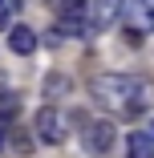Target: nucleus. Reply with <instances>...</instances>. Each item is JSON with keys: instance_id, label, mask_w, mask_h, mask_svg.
<instances>
[{"instance_id": "nucleus-9", "label": "nucleus", "mask_w": 154, "mask_h": 158, "mask_svg": "<svg viewBox=\"0 0 154 158\" xmlns=\"http://www.w3.org/2000/svg\"><path fill=\"white\" fill-rule=\"evenodd\" d=\"M8 16H12V4L0 0V33H8Z\"/></svg>"}, {"instance_id": "nucleus-1", "label": "nucleus", "mask_w": 154, "mask_h": 158, "mask_svg": "<svg viewBox=\"0 0 154 158\" xmlns=\"http://www.w3.org/2000/svg\"><path fill=\"white\" fill-rule=\"evenodd\" d=\"M89 98L106 110H114V114H122V118H138L150 102V85L134 81L126 73H98L89 81Z\"/></svg>"}, {"instance_id": "nucleus-8", "label": "nucleus", "mask_w": 154, "mask_h": 158, "mask_svg": "<svg viewBox=\"0 0 154 158\" xmlns=\"http://www.w3.org/2000/svg\"><path fill=\"white\" fill-rule=\"evenodd\" d=\"M20 114V98L8 93V98H0V118H16Z\"/></svg>"}, {"instance_id": "nucleus-11", "label": "nucleus", "mask_w": 154, "mask_h": 158, "mask_svg": "<svg viewBox=\"0 0 154 158\" xmlns=\"http://www.w3.org/2000/svg\"><path fill=\"white\" fill-rule=\"evenodd\" d=\"M8 146V118H0V150Z\"/></svg>"}, {"instance_id": "nucleus-7", "label": "nucleus", "mask_w": 154, "mask_h": 158, "mask_svg": "<svg viewBox=\"0 0 154 158\" xmlns=\"http://www.w3.org/2000/svg\"><path fill=\"white\" fill-rule=\"evenodd\" d=\"M130 158H154V134L134 130L130 134Z\"/></svg>"}, {"instance_id": "nucleus-4", "label": "nucleus", "mask_w": 154, "mask_h": 158, "mask_svg": "<svg viewBox=\"0 0 154 158\" xmlns=\"http://www.w3.org/2000/svg\"><path fill=\"white\" fill-rule=\"evenodd\" d=\"M114 146V122H85V150L106 154Z\"/></svg>"}, {"instance_id": "nucleus-10", "label": "nucleus", "mask_w": 154, "mask_h": 158, "mask_svg": "<svg viewBox=\"0 0 154 158\" xmlns=\"http://www.w3.org/2000/svg\"><path fill=\"white\" fill-rule=\"evenodd\" d=\"M12 138H16V150H20V154L33 150V138H28V134H12Z\"/></svg>"}, {"instance_id": "nucleus-5", "label": "nucleus", "mask_w": 154, "mask_h": 158, "mask_svg": "<svg viewBox=\"0 0 154 158\" xmlns=\"http://www.w3.org/2000/svg\"><path fill=\"white\" fill-rule=\"evenodd\" d=\"M8 49L20 53V57H28V53L37 49V33H33V28H24V24H12V28H8Z\"/></svg>"}, {"instance_id": "nucleus-3", "label": "nucleus", "mask_w": 154, "mask_h": 158, "mask_svg": "<svg viewBox=\"0 0 154 158\" xmlns=\"http://www.w3.org/2000/svg\"><path fill=\"white\" fill-rule=\"evenodd\" d=\"M37 138L49 142V146H61V142L69 138V118L61 114V110H53V106H45L37 114Z\"/></svg>"}, {"instance_id": "nucleus-2", "label": "nucleus", "mask_w": 154, "mask_h": 158, "mask_svg": "<svg viewBox=\"0 0 154 158\" xmlns=\"http://www.w3.org/2000/svg\"><path fill=\"white\" fill-rule=\"evenodd\" d=\"M126 45H142V37L154 33V8L150 0H134V4H126Z\"/></svg>"}, {"instance_id": "nucleus-6", "label": "nucleus", "mask_w": 154, "mask_h": 158, "mask_svg": "<svg viewBox=\"0 0 154 158\" xmlns=\"http://www.w3.org/2000/svg\"><path fill=\"white\" fill-rule=\"evenodd\" d=\"M122 12H126V0H94V20L106 28V24H114Z\"/></svg>"}]
</instances>
